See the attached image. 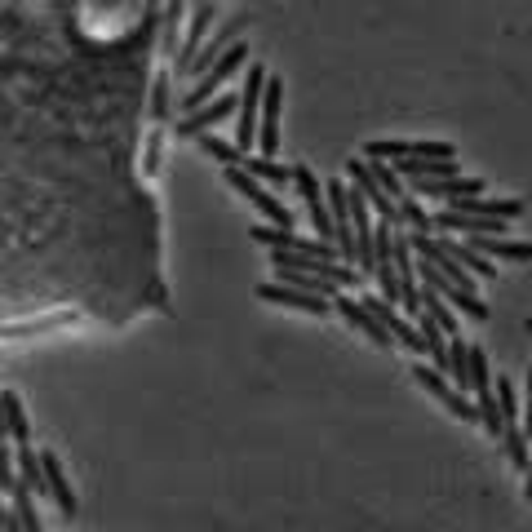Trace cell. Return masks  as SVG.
I'll return each mask as SVG.
<instances>
[{"mask_svg": "<svg viewBox=\"0 0 532 532\" xmlns=\"http://www.w3.org/2000/svg\"><path fill=\"white\" fill-rule=\"evenodd\" d=\"M417 156H457L453 142H422V138H368L364 142V160H417Z\"/></svg>", "mask_w": 532, "mask_h": 532, "instance_id": "8992f818", "label": "cell"}, {"mask_svg": "<svg viewBox=\"0 0 532 532\" xmlns=\"http://www.w3.org/2000/svg\"><path fill=\"white\" fill-rule=\"evenodd\" d=\"M262 302H275L284 306V311H302V315H315V320H329L333 315V298H324V293H306L298 284H284V280H262L258 289Z\"/></svg>", "mask_w": 532, "mask_h": 532, "instance_id": "5b68a950", "label": "cell"}, {"mask_svg": "<svg viewBox=\"0 0 532 532\" xmlns=\"http://www.w3.org/2000/svg\"><path fill=\"white\" fill-rule=\"evenodd\" d=\"M280 120H284V80L266 76L262 116H258V151L262 156H275V151H280Z\"/></svg>", "mask_w": 532, "mask_h": 532, "instance_id": "9c48e42d", "label": "cell"}, {"mask_svg": "<svg viewBox=\"0 0 532 532\" xmlns=\"http://www.w3.org/2000/svg\"><path fill=\"white\" fill-rule=\"evenodd\" d=\"M160 160H165V125H156L147 133V151H142V173L156 178L160 173Z\"/></svg>", "mask_w": 532, "mask_h": 532, "instance_id": "4dcf8cb0", "label": "cell"}, {"mask_svg": "<svg viewBox=\"0 0 532 532\" xmlns=\"http://www.w3.org/2000/svg\"><path fill=\"white\" fill-rule=\"evenodd\" d=\"M240 165L249 169L253 178H262L266 187H289V182H293V169H289V165H280L275 156H262V151H258V156H253V151H244Z\"/></svg>", "mask_w": 532, "mask_h": 532, "instance_id": "d6986e66", "label": "cell"}, {"mask_svg": "<svg viewBox=\"0 0 532 532\" xmlns=\"http://www.w3.org/2000/svg\"><path fill=\"white\" fill-rule=\"evenodd\" d=\"M346 173H351V187L368 200V209H373L377 218L391 222V227H404V213H399V204L386 196L382 187H377V178H373V169H368V160H351V165H346ZM404 231H408V227H404Z\"/></svg>", "mask_w": 532, "mask_h": 532, "instance_id": "30bf717a", "label": "cell"}, {"mask_svg": "<svg viewBox=\"0 0 532 532\" xmlns=\"http://www.w3.org/2000/svg\"><path fill=\"white\" fill-rule=\"evenodd\" d=\"M368 169H373V178H377V187L386 191L395 204L408 196V187H404V178H399V169L391 165V160H368Z\"/></svg>", "mask_w": 532, "mask_h": 532, "instance_id": "4316f807", "label": "cell"}, {"mask_svg": "<svg viewBox=\"0 0 532 532\" xmlns=\"http://www.w3.org/2000/svg\"><path fill=\"white\" fill-rule=\"evenodd\" d=\"M182 9H187V0H169L165 5V18H160V45L169 49V54H178V32H182Z\"/></svg>", "mask_w": 532, "mask_h": 532, "instance_id": "83f0119b", "label": "cell"}, {"mask_svg": "<svg viewBox=\"0 0 532 532\" xmlns=\"http://www.w3.org/2000/svg\"><path fill=\"white\" fill-rule=\"evenodd\" d=\"M0 404H5V422H9V439L14 444H32V422H27V408L18 391H0Z\"/></svg>", "mask_w": 532, "mask_h": 532, "instance_id": "7402d4cb", "label": "cell"}, {"mask_svg": "<svg viewBox=\"0 0 532 532\" xmlns=\"http://www.w3.org/2000/svg\"><path fill=\"white\" fill-rule=\"evenodd\" d=\"M422 311L431 315V320H435L448 337H457V333H462V324H457V311H453V306H448L444 298H439V293L431 289V284H422Z\"/></svg>", "mask_w": 532, "mask_h": 532, "instance_id": "603a6c76", "label": "cell"}, {"mask_svg": "<svg viewBox=\"0 0 532 532\" xmlns=\"http://www.w3.org/2000/svg\"><path fill=\"white\" fill-rule=\"evenodd\" d=\"M222 178H227V187L235 191V196H244L253 209L262 213V222H275V227H298V218H293L289 204H284L280 196H271V191H266V182L253 178L244 165H227V169H222Z\"/></svg>", "mask_w": 532, "mask_h": 532, "instance_id": "7a4b0ae2", "label": "cell"}, {"mask_svg": "<svg viewBox=\"0 0 532 532\" xmlns=\"http://www.w3.org/2000/svg\"><path fill=\"white\" fill-rule=\"evenodd\" d=\"M249 23H253V18H227V27H222V32H218V36L209 40V45L200 49V54H196V63H191V71H187V76H204V71H209L213 63H218V54H222V49H231L235 40L244 36V27H249Z\"/></svg>", "mask_w": 532, "mask_h": 532, "instance_id": "e0dca14e", "label": "cell"}, {"mask_svg": "<svg viewBox=\"0 0 532 532\" xmlns=\"http://www.w3.org/2000/svg\"><path fill=\"white\" fill-rule=\"evenodd\" d=\"M439 244H444V253H448V258H457L470 275H479V280H497V275H501V266H497L493 258H484V253H479L470 240H453V235H444Z\"/></svg>", "mask_w": 532, "mask_h": 532, "instance_id": "ac0fdd59", "label": "cell"}, {"mask_svg": "<svg viewBox=\"0 0 532 532\" xmlns=\"http://www.w3.org/2000/svg\"><path fill=\"white\" fill-rule=\"evenodd\" d=\"M475 408H479V426H484V435L501 439V431H506V422H501V404H497V391H493V386L475 391Z\"/></svg>", "mask_w": 532, "mask_h": 532, "instance_id": "cb8c5ba5", "label": "cell"}, {"mask_svg": "<svg viewBox=\"0 0 532 532\" xmlns=\"http://www.w3.org/2000/svg\"><path fill=\"white\" fill-rule=\"evenodd\" d=\"M36 501L40 497L23 484V479H18V488L9 493V510H14V519H18V528H23V532H40V528H45V524H40V515H36Z\"/></svg>", "mask_w": 532, "mask_h": 532, "instance_id": "ffe728a7", "label": "cell"}, {"mask_svg": "<svg viewBox=\"0 0 532 532\" xmlns=\"http://www.w3.org/2000/svg\"><path fill=\"white\" fill-rule=\"evenodd\" d=\"M151 120L156 125H169V76L160 71L156 85H151Z\"/></svg>", "mask_w": 532, "mask_h": 532, "instance_id": "836d02e7", "label": "cell"}, {"mask_svg": "<svg viewBox=\"0 0 532 532\" xmlns=\"http://www.w3.org/2000/svg\"><path fill=\"white\" fill-rule=\"evenodd\" d=\"M333 311L342 315V320L351 324V329L360 333V337H368V342H373V346H382V351H391V346H395L391 329H386V324L377 320V315L368 311V306H364L360 298H351V293H346V289H337V293H333Z\"/></svg>", "mask_w": 532, "mask_h": 532, "instance_id": "ba28073f", "label": "cell"}, {"mask_svg": "<svg viewBox=\"0 0 532 532\" xmlns=\"http://www.w3.org/2000/svg\"><path fill=\"white\" fill-rule=\"evenodd\" d=\"M14 439H0V493H14L18 488V462H14Z\"/></svg>", "mask_w": 532, "mask_h": 532, "instance_id": "1f68e13d", "label": "cell"}, {"mask_svg": "<svg viewBox=\"0 0 532 532\" xmlns=\"http://www.w3.org/2000/svg\"><path fill=\"white\" fill-rule=\"evenodd\" d=\"M448 209L475 213V218H506V222H515L519 213H524V200H515V196H484V191H475V196L448 200Z\"/></svg>", "mask_w": 532, "mask_h": 532, "instance_id": "5bb4252c", "label": "cell"}, {"mask_svg": "<svg viewBox=\"0 0 532 532\" xmlns=\"http://www.w3.org/2000/svg\"><path fill=\"white\" fill-rule=\"evenodd\" d=\"M484 386H493V368H488L484 346H470V391H484Z\"/></svg>", "mask_w": 532, "mask_h": 532, "instance_id": "d6a6232c", "label": "cell"}, {"mask_svg": "<svg viewBox=\"0 0 532 532\" xmlns=\"http://www.w3.org/2000/svg\"><path fill=\"white\" fill-rule=\"evenodd\" d=\"M262 94H266V67H262V63H249V67H244L240 107H235V147H240V151H253V147H258Z\"/></svg>", "mask_w": 532, "mask_h": 532, "instance_id": "3957f363", "label": "cell"}, {"mask_svg": "<svg viewBox=\"0 0 532 532\" xmlns=\"http://www.w3.org/2000/svg\"><path fill=\"white\" fill-rule=\"evenodd\" d=\"M275 280L298 284V289H306V293H324V298H333V293L342 289V284L324 280V275H315V271H302V266H275Z\"/></svg>", "mask_w": 532, "mask_h": 532, "instance_id": "44dd1931", "label": "cell"}, {"mask_svg": "<svg viewBox=\"0 0 532 532\" xmlns=\"http://www.w3.org/2000/svg\"><path fill=\"white\" fill-rule=\"evenodd\" d=\"M524 497L532 501V457H528V470H524Z\"/></svg>", "mask_w": 532, "mask_h": 532, "instance_id": "8d00e7d4", "label": "cell"}, {"mask_svg": "<svg viewBox=\"0 0 532 532\" xmlns=\"http://www.w3.org/2000/svg\"><path fill=\"white\" fill-rule=\"evenodd\" d=\"M466 240L493 262H515V266L532 262V244L528 240H506V235H466Z\"/></svg>", "mask_w": 532, "mask_h": 532, "instance_id": "2e32d148", "label": "cell"}, {"mask_svg": "<svg viewBox=\"0 0 532 532\" xmlns=\"http://www.w3.org/2000/svg\"><path fill=\"white\" fill-rule=\"evenodd\" d=\"M235 107H240V98L218 94V98L200 102L196 111H187V116H182L178 125H173V133H178V138H200V133H209L213 125H227V120L235 116Z\"/></svg>", "mask_w": 532, "mask_h": 532, "instance_id": "8fae6325", "label": "cell"}, {"mask_svg": "<svg viewBox=\"0 0 532 532\" xmlns=\"http://www.w3.org/2000/svg\"><path fill=\"white\" fill-rule=\"evenodd\" d=\"M0 439H9V422H5V404H0Z\"/></svg>", "mask_w": 532, "mask_h": 532, "instance_id": "74e56055", "label": "cell"}, {"mask_svg": "<svg viewBox=\"0 0 532 532\" xmlns=\"http://www.w3.org/2000/svg\"><path fill=\"white\" fill-rule=\"evenodd\" d=\"M209 27H213V0H200L196 9H191V18H187V36L178 40V76H187L191 63H196V54H200V40L209 36Z\"/></svg>", "mask_w": 532, "mask_h": 532, "instance_id": "4fadbf2b", "label": "cell"}, {"mask_svg": "<svg viewBox=\"0 0 532 532\" xmlns=\"http://www.w3.org/2000/svg\"><path fill=\"white\" fill-rule=\"evenodd\" d=\"M519 426H524V435L532 439V364H528V399H524V417H519Z\"/></svg>", "mask_w": 532, "mask_h": 532, "instance_id": "e575fe53", "label": "cell"}, {"mask_svg": "<svg viewBox=\"0 0 532 532\" xmlns=\"http://www.w3.org/2000/svg\"><path fill=\"white\" fill-rule=\"evenodd\" d=\"M76 315H49V320H32V324H5L0 329V337L5 342H14V337H32V333H49V329H63V324H71Z\"/></svg>", "mask_w": 532, "mask_h": 532, "instance_id": "f546056e", "label": "cell"}, {"mask_svg": "<svg viewBox=\"0 0 532 532\" xmlns=\"http://www.w3.org/2000/svg\"><path fill=\"white\" fill-rule=\"evenodd\" d=\"M293 187H298V196L306 204V218H311V231L320 235V240H333V213H329V196H324V187H320V178H315L306 165H293Z\"/></svg>", "mask_w": 532, "mask_h": 532, "instance_id": "52a82bcc", "label": "cell"}, {"mask_svg": "<svg viewBox=\"0 0 532 532\" xmlns=\"http://www.w3.org/2000/svg\"><path fill=\"white\" fill-rule=\"evenodd\" d=\"M244 67H249V45H244V40H235L231 54H218V63L204 71V76H196V89H187V94H182V111H196L200 102L218 98V89L227 85L235 71H244Z\"/></svg>", "mask_w": 532, "mask_h": 532, "instance_id": "277c9868", "label": "cell"}, {"mask_svg": "<svg viewBox=\"0 0 532 532\" xmlns=\"http://www.w3.org/2000/svg\"><path fill=\"white\" fill-rule=\"evenodd\" d=\"M40 466H45V479H49V501L58 506V515H80V497H76V488H71V479H67V470L63 462H58V453L54 448H40Z\"/></svg>", "mask_w": 532, "mask_h": 532, "instance_id": "7c38bea8", "label": "cell"}, {"mask_svg": "<svg viewBox=\"0 0 532 532\" xmlns=\"http://www.w3.org/2000/svg\"><path fill=\"white\" fill-rule=\"evenodd\" d=\"M408 373H413V382L422 386V391L431 395L435 404H444L448 413L457 417V422H466V426H479V408L470 404V391H462V386H457V382H453V377H448V373H439V368H435L431 360H426V364L417 360L413 368H408Z\"/></svg>", "mask_w": 532, "mask_h": 532, "instance_id": "6da1fadb", "label": "cell"}, {"mask_svg": "<svg viewBox=\"0 0 532 532\" xmlns=\"http://www.w3.org/2000/svg\"><path fill=\"white\" fill-rule=\"evenodd\" d=\"M484 191V178H466V173H453V178H413V196H435V200H457V196H475Z\"/></svg>", "mask_w": 532, "mask_h": 532, "instance_id": "9a60e30c", "label": "cell"}, {"mask_svg": "<svg viewBox=\"0 0 532 532\" xmlns=\"http://www.w3.org/2000/svg\"><path fill=\"white\" fill-rule=\"evenodd\" d=\"M200 151H204L209 160H218L222 169H227V165H240V160H244V151L235 147V142L218 138V133H200Z\"/></svg>", "mask_w": 532, "mask_h": 532, "instance_id": "484cf974", "label": "cell"}, {"mask_svg": "<svg viewBox=\"0 0 532 532\" xmlns=\"http://www.w3.org/2000/svg\"><path fill=\"white\" fill-rule=\"evenodd\" d=\"M399 213H404V227L413 231V235H422V231H435V218H431V213L422 209V200H417L413 191H408V196L399 200Z\"/></svg>", "mask_w": 532, "mask_h": 532, "instance_id": "f1b7e54d", "label": "cell"}, {"mask_svg": "<svg viewBox=\"0 0 532 532\" xmlns=\"http://www.w3.org/2000/svg\"><path fill=\"white\" fill-rule=\"evenodd\" d=\"M528 333H532V315H528Z\"/></svg>", "mask_w": 532, "mask_h": 532, "instance_id": "f35d334b", "label": "cell"}, {"mask_svg": "<svg viewBox=\"0 0 532 532\" xmlns=\"http://www.w3.org/2000/svg\"><path fill=\"white\" fill-rule=\"evenodd\" d=\"M0 528H18L14 510H9V501H0Z\"/></svg>", "mask_w": 532, "mask_h": 532, "instance_id": "d590c367", "label": "cell"}, {"mask_svg": "<svg viewBox=\"0 0 532 532\" xmlns=\"http://www.w3.org/2000/svg\"><path fill=\"white\" fill-rule=\"evenodd\" d=\"M501 448H506L510 466H515V470H528V457H532V439L524 435V426H519V422H510L506 431H501Z\"/></svg>", "mask_w": 532, "mask_h": 532, "instance_id": "d4e9b609", "label": "cell"}]
</instances>
